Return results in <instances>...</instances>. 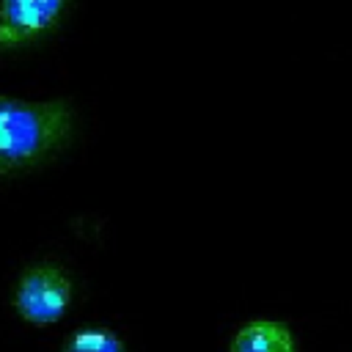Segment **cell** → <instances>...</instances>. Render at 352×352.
I'll return each mask as SVG.
<instances>
[{
  "label": "cell",
  "instance_id": "1",
  "mask_svg": "<svg viewBox=\"0 0 352 352\" xmlns=\"http://www.w3.org/2000/svg\"><path fill=\"white\" fill-rule=\"evenodd\" d=\"M69 132L63 102H22L0 96V173L47 157Z\"/></svg>",
  "mask_w": 352,
  "mask_h": 352
},
{
  "label": "cell",
  "instance_id": "2",
  "mask_svg": "<svg viewBox=\"0 0 352 352\" xmlns=\"http://www.w3.org/2000/svg\"><path fill=\"white\" fill-rule=\"evenodd\" d=\"M69 300H72V283L52 264L30 267L19 278L16 292H14V308L30 324H52V322H58L66 314Z\"/></svg>",
  "mask_w": 352,
  "mask_h": 352
},
{
  "label": "cell",
  "instance_id": "3",
  "mask_svg": "<svg viewBox=\"0 0 352 352\" xmlns=\"http://www.w3.org/2000/svg\"><path fill=\"white\" fill-rule=\"evenodd\" d=\"M66 0H0V47H16L47 33Z\"/></svg>",
  "mask_w": 352,
  "mask_h": 352
},
{
  "label": "cell",
  "instance_id": "4",
  "mask_svg": "<svg viewBox=\"0 0 352 352\" xmlns=\"http://www.w3.org/2000/svg\"><path fill=\"white\" fill-rule=\"evenodd\" d=\"M231 352H297L294 336L283 322L256 319L236 330Z\"/></svg>",
  "mask_w": 352,
  "mask_h": 352
},
{
  "label": "cell",
  "instance_id": "5",
  "mask_svg": "<svg viewBox=\"0 0 352 352\" xmlns=\"http://www.w3.org/2000/svg\"><path fill=\"white\" fill-rule=\"evenodd\" d=\"M60 352H124V344L107 327H80L63 341Z\"/></svg>",
  "mask_w": 352,
  "mask_h": 352
}]
</instances>
